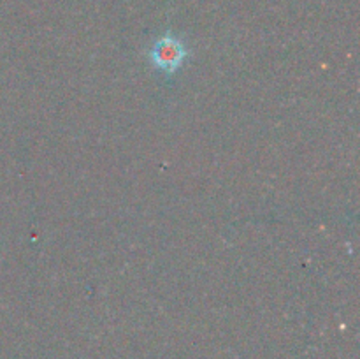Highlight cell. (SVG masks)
Masks as SVG:
<instances>
[{
	"label": "cell",
	"mask_w": 360,
	"mask_h": 359,
	"mask_svg": "<svg viewBox=\"0 0 360 359\" xmlns=\"http://www.w3.org/2000/svg\"><path fill=\"white\" fill-rule=\"evenodd\" d=\"M188 56V49L171 32L158 39L150 51V58L158 70L165 74H174Z\"/></svg>",
	"instance_id": "6da1fadb"
}]
</instances>
